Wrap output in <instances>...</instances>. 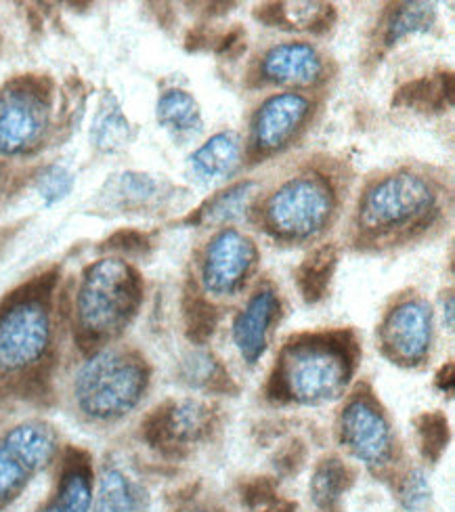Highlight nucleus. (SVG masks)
<instances>
[{
  "label": "nucleus",
  "instance_id": "obj_1",
  "mask_svg": "<svg viewBox=\"0 0 455 512\" xmlns=\"http://www.w3.org/2000/svg\"><path fill=\"white\" fill-rule=\"evenodd\" d=\"M57 273L36 277L0 303V395L34 397L55 357Z\"/></svg>",
  "mask_w": 455,
  "mask_h": 512
},
{
  "label": "nucleus",
  "instance_id": "obj_2",
  "mask_svg": "<svg viewBox=\"0 0 455 512\" xmlns=\"http://www.w3.org/2000/svg\"><path fill=\"white\" fill-rule=\"evenodd\" d=\"M359 364V345L351 332H313L290 338L279 351L267 382L273 403L319 408L349 393Z\"/></svg>",
  "mask_w": 455,
  "mask_h": 512
},
{
  "label": "nucleus",
  "instance_id": "obj_3",
  "mask_svg": "<svg viewBox=\"0 0 455 512\" xmlns=\"http://www.w3.org/2000/svg\"><path fill=\"white\" fill-rule=\"evenodd\" d=\"M143 303L137 269L120 256H105L82 271L74 296V336L84 351L114 345Z\"/></svg>",
  "mask_w": 455,
  "mask_h": 512
},
{
  "label": "nucleus",
  "instance_id": "obj_4",
  "mask_svg": "<svg viewBox=\"0 0 455 512\" xmlns=\"http://www.w3.org/2000/svg\"><path fill=\"white\" fill-rule=\"evenodd\" d=\"M151 368L141 353L110 345L89 353L72 378L76 412L91 424L110 426L133 414L147 397Z\"/></svg>",
  "mask_w": 455,
  "mask_h": 512
},
{
  "label": "nucleus",
  "instance_id": "obj_5",
  "mask_svg": "<svg viewBox=\"0 0 455 512\" xmlns=\"http://www.w3.org/2000/svg\"><path fill=\"white\" fill-rule=\"evenodd\" d=\"M437 210L432 183L411 170L386 175L367 187L359 200L357 225L367 236H390L420 227Z\"/></svg>",
  "mask_w": 455,
  "mask_h": 512
},
{
  "label": "nucleus",
  "instance_id": "obj_6",
  "mask_svg": "<svg viewBox=\"0 0 455 512\" xmlns=\"http://www.w3.org/2000/svg\"><path fill=\"white\" fill-rule=\"evenodd\" d=\"M59 450L57 429L42 418L21 420L0 433V512L9 510L57 462Z\"/></svg>",
  "mask_w": 455,
  "mask_h": 512
},
{
  "label": "nucleus",
  "instance_id": "obj_7",
  "mask_svg": "<svg viewBox=\"0 0 455 512\" xmlns=\"http://www.w3.org/2000/svg\"><path fill=\"white\" fill-rule=\"evenodd\" d=\"M338 443L372 475H386L397 462V435L372 391H357L340 410Z\"/></svg>",
  "mask_w": 455,
  "mask_h": 512
},
{
  "label": "nucleus",
  "instance_id": "obj_8",
  "mask_svg": "<svg viewBox=\"0 0 455 512\" xmlns=\"http://www.w3.org/2000/svg\"><path fill=\"white\" fill-rule=\"evenodd\" d=\"M51 82L21 76L0 91V156H26L42 145L51 128Z\"/></svg>",
  "mask_w": 455,
  "mask_h": 512
},
{
  "label": "nucleus",
  "instance_id": "obj_9",
  "mask_svg": "<svg viewBox=\"0 0 455 512\" xmlns=\"http://www.w3.org/2000/svg\"><path fill=\"white\" fill-rule=\"evenodd\" d=\"M336 196L328 181L300 175L281 183L265 204V223L279 240L302 242L315 238L334 215Z\"/></svg>",
  "mask_w": 455,
  "mask_h": 512
},
{
  "label": "nucleus",
  "instance_id": "obj_10",
  "mask_svg": "<svg viewBox=\"0 0 455 512\" xmlns=\"http://www.w3.org/2000/svg\"><path fill=\"white\" fill-rule=\"evenodd\" d=\"M219 431V414L202 399H170L154 412H149L141 424L143 441L156 454L181 460L212 439Z\"/></svg>",
  "mask_w": 455,
  "mask_h": 512
},
{
  "label": "nucleus",
  "instance_id": "obj_11",
  "mask_svg": "<svg viewBox=\"0 0 455 512\" xmlns=\"http://www.w3.org/2000/svg\"><path fill=\"white\" fill-rule=\"evenodd\" d=\"M378 340L390 364L401 368L424 366L435 345V311L424 298H403L382 317Z\"/></svg>",
  "mask_w": 455,
  "mask_h": 512
},
{
  "label": "nucleus",
  "instance_id": "obj_12",
  "mask_svg": "<svg viewBox=\"0 0 455 512\" xmlns=\"http://www.w3.org/2000/svg\"><path fill=\"white\" fill-rule=\"evenodd\" d=\"M256 263L258 248L246 233L233 227L221 229L208 242L202 256V294L210 298H235L242 294Z\"/></svg>",
  "mask_w": 455,
  "mask_h": 512
},
{
  "label": "nucleus",
  "instance_id": "obj_13",
  "mask_svg": "<svg viewBox=\"0 0 455 512\" xmlns=\"http://www.w3.org/2000/svg\"><path fill=\"white\" fill-rule=\"evenodd\" d=\"M311 116V99L300 93H279L256 110L250 126V147L260 158H269L300 135Z\"/></svg>",
  "mask_w": 455,
  "mask_h": 512
},
{
  "label": "nucleus",
  "instance_id": "obj_14",
  "mask_svg": "<svg viewBox=\"0 0 455 512\" xmlns=\"http://www.w3.org/2000/svg\"><path fill=\"white\" fill-rule=\"evenodd\" d=\"M279 315L281 301L273 288L256 290L240 313L235 315L231 324V338L237 355L242 357L246 366L254 368L265 357Z\"/></svg>",
  "mask_w": 455,
  "mask_h": 512
},
{
  "label": "nucleus",
  "instance_id": "obj_15",
  "mask_svg": "<svg viewBox=\"0 0 455 512\" xmlns=\"http://www.w3.org/2000/svg\"><path fill=\"white\" fill-rule=\"evenodd\" d=\"M97 473L91 456L70 447L59 460V471L51 494L34 512H91Z\"/></svg>",
  "mask_w": 455,
  "mask_h": 512
},
{
  "label": "nucleus",
  "instance_id": "obj_16",
  "mask_svg": "<svg viewBox=\"0 0 455 512\" xmlns=\"http://www.w3.org/2000/svg\"><path fill=\"white\" fill-rule=\"evenodd\" d=\"M260 76L281 87H315L325 78V61L311 42H279L263 55Z\"/></svg>",
  "mask_w": 455,
  "mask_h": 512
},
{
  "label": "nucleus",
  "instance_id": "obj_17",
  "mask_svg": "<svg viewBox=\"0 0 455 512\" xmlns=\"http://www.w3.org/2000/svg\"><path fill=\"white\" fill-rule=\"evenodd\" d=\"M91 512H151L149 489L126 466L107 462L97 475Z\"/></svg>",
  "mask_w": 455,
  "mask_h": 512
},
{
  "label": "nucleus",
  "instance_id": "obj_18",
  "mask_svg": "<svg viewBox=\"0 0 455 512\" xmlns=\"http://www.w3.org/2000/svg\"><path fill=\"white\" fill-rule=\"evenodd\" d=\"M242 139L233 131H221L212 135L200 149L189 156L191 175L202 181L212 183L229 179L242 166Z\"/></svg>",
  "mask_w": 455,
  "mask_h": 512
},
{
  "label": "nucleus",
  "instance_id": "obj_19",
  "mask_svg": "<svg viewBox=\"0 0 455 512\" xmlns=\"http://www.w3.org/2000/svg\"><path fill=\"white\" fill-rule=\"evenodd\" d=\"M355 485V471L338 456L321 458L309 479V500L315 512H344V498Z\"/></svg>",
  "mask_w": 455,
  "mask_h": 512
},
{
  "label": "nucleus",
  "instance_id": "obj_20",
  "mask_svg": "<svg viewBox=\"0 0 455 512\" xmlns=\"http://www.w3.org/2000/svg\"><path fill=\"white\" fill-rule=\"evenodd\" d=\"M254 15L267 26L309 30L315 34L330 30L336 21L334 7L323 3H273L258 7Z\"/></svg>",
  "mask_w": 455,
  "mask_h": 512
},
{
  "label": "nucleus",
  "instance_id": "obj_21",
  "mask_svg": "<svg viewBox=\"0 0 455 512\" xmlns=\"http://www.w3.org/2000/svg\"><path fill=\"white\" fill-rule=\"evenodd\" d=\"M393 105L418 112H443L453 105V74L441 72L405 82L395 93Z\"/></svg>",
  "mask_w": 455,
  "mask_h": 512
},
{
  "label": "nucleus",
  "instance_id": "obj_22",
  "mask_svg": "<svg viewBox=\"0 0 455 512\" xmlns=\"http://www.w3.org/2000/svg\"><path fill=\"white\" fill-rule=\"evenodd\" d=\"M256 189L258 185L254 181L235 183L225 191H221V194L206 200L198 210H195V215L187 219V223L219 227V225L240 221L246 215L248 206L252 204Z\"/></svg>",
  "mask_w": 455,
  "mask_h": 512
},
{
  "label": "nucleus",
  "instance_id": "obj_23",
  "mask_svg": "<svg viewBox=\"0 0 455 512\" xmlns=\"http://www.w3.org/2000/svg\"><path fill=\"white\" fill-rule=\"evenodd\" d=\"M183 384L191 391L202 393H231L235 384L221 359L204 347H193L181 361L179 368Z\"/></svg>",
  "mask_w": 455,
  "mask_h": 512
},
{
  "label": "nucleus",
  "instance_id": "obj_24",
  "mask_svg": "<svg viewBox=\"0 0 455 512\" xmlns=\"http://www.w3.org/2000/svg\"><path fill=\"white\" fill-rule=\"evenodd\" d=\"M133 135V124L124 116L118 99L112 93H105L91 126L93 145L103 154H114L133 141Z\"/></svg>",
  "mask_w": 455,
  "mask_h": 512
},
{
  "label": "nucleus",
  "instance_id": "obj_25",
  "mask_svg": "<svg viewBox=\"0 0 455 512\" xmlns=\"http://www.w3.org/2000/svg\"><path fill=\"white\" fill-rule=\"evenodd\" d=\"M156 118L158 124L172 135H193L200 133L204 126L200 103L183 89H168L160 95Z\"/></svg>",
  "mask_w": 455,
  "mask_h": 512
},
{
  "label": "nucleus",
  "instance_id": "obj_26",
  "mask_svg": "<svg viewBox=\"0 0 455 512\" xmlns=\"http://www.w3.org/2000/svg\"><path fill=\"white\" fill-rule=\"evenodd\" d=\"M338 265V252L334 246H321L311 252L305 261L296 269V286L300 296L309 305L323 301L330 290L332 277Z\"/></svg>",
  "mask_w": 455,
  "mask_h": 512
},
{
  "label": "nucleus",
  "instance_id": "obj_27",
  "mask_svg": "<svg viewBox=\"0 0 455 512\" xmlns=\"http://www.w3.org/2000/svg\"><path fill=\"white\" fill-rule=\"evenodd\" d=\"M437 7L432 3H401L390 9L382 24V45L393 47L407 36L428 32L435 26Z\"/></svg>",
  "mask_w": 455,
  "mask_h": 512
},
{
  "label": "nucleus",
  "instance_id": "obj_28",
  "mask_svg": "<svg viewBox=\"0 0 455 512\" xmlns=\"http://www.w3.org/2000/svg\"><path fill=\"white\" fill-rule=\"evenodd\" d=\"M162 194V185L154 177L143 173H122L114 175L101 189V198L107 206H114L120 210L139 208L149 202H154Z\"/></svg>",
  "mask_w": 455,
  "mask_h": 512
},
{
  "label": "nucleus",
  "instance_id": "obj_29",
  "mask_svg": "<svg viewBox=\"0 0 455 512\" xmlns=\"http://www.w3.org/2000/svg\"><path fill=\"white\" fill-rule=\"evenodd\" d=\"M183 317H185V334L193 343V347H204L208 340L214 336L216 326H219V311L200 292H187L185 305H183Z\"/></svg>",
  "mask_w": 455,
  "mask_h": 512
},
{
  "label": "nucleus",
  "instance_id": "obj_30",
  "mask_svg": "<svg viewBox=\"0 0 455 512\" xmlns=\"http://www.w3.org/2000/svg\"><path fill=\"white\" fill-rule=\"evenodd\" d=\"M416 435H418V450L422 458L430 464L441 460L449 445V422L441 412H426L416 418Z\"/></svg>",
  "mask_w": 455,
  "mask_h": 512
},
{
  "label": "nucleus",
  "instance_id": "obj_31",
  "mask_svg": "<svg viewBox=\"0 0 455 512\" xmlns=\"http://www.w3.org/2000/svg\"><path fill=\"white\" fill-rule=\"evenodd\" d=\"M395 496L403 512H426L432 502V483L422 466L407 468L397 479Z\"/></svg>",
  "mask_w": 455,
  "mask_h": 512
},
{
  "label": "nucleus",
  "instance_id": "obj_32",
  "mask_svg": "<svg viewBox=\"0 0 455 512\" xmlns=\"http://www.w3.org/2000/svg\"><path fill=\"white\" fill-rule=\"evenodd\" d=\"M34 187L45 206H53L72 194L74 175L61 164H49L36 175Z\"/></svg>",
  "mask_w": 455,
  "mask_h": 512
},
{
  "label": "nucleus",
  "instance_id": "obj_33",
  "mask_svg": "<svg viewBox=\"0 0 455 512\" xmlns=\"http://www.w3.org/2000/svg\"><path fill=\"white\" fill-rule=\"evenodd\" d=\"M105 248L112 252H118V254H124V256H141L151 248V244H149L145 233L124 229V231L114 233V236L105 242Z\"/></svg>",
  "mask_w": 455,
  "mask_h": 512
},
{
  "label": "nucleus",
  "instance_id": "obj_34",
  "mask_svg": "<svg viewBox=\"0 0 455 512\" xmlns=\"http://www.w3.org/2000/svg\"><path fill=\"white\" fill-rule=\"evenodd\" d=\"M250 512H296V504L290 502V500H286V498H281V496L277 494L275 498H271V500H267V502H263V504H258V506L250 508Z\"/></svg>",
  "mask_w": 455,
  "mask_h": 512
},
{
  "label": "nucleus",
  "instance_id": "obj_35",
  "mask_svg": "<svg viewBox=\"0 0 455 512\" xmlns=\"http://www.w3.org/2000/svg\"><path fill=\"white\" fill-rule=\"evenodd\" d=\"M441 317H443L445 330L453 332V328H455V296H453V292H447V296H443Z\"/></svg>",
  "mask_w": 455,
  "mask_h": 512
},
{
  "label": "nucleus",
  "instance_id": "obj_36",
  "mask_svg": "<svg viewBox=\"0 0 455 512\" xmlns=\"http://www.w3.org/2000/svg\"><path fill=\"white\" fill-rule=\"evenodd\" d=\"M437 387L443 391V393H447V395H451L453 393V364L449 361L447 366H443L441 368V372L437 374Z\"/></svg>",
  "mask_w": 455,
  "mask_h": 512
},
{
  "label": "nucleus",
  "instance_id": "obj_37",
  "mask_svg": "<svg viewBox=\"0 0 455 512\" xmlns=\"http://www.w3.org/2000/svg\"><path fill=\"white\" fill-rule=\"evenodd\" d=\"M179 512H223V508L214 506V504H210V502H195V504L183 506Z\"/></svg>",
  "mask_w": 455,
  "mask_h": 512
}]
</instances>
